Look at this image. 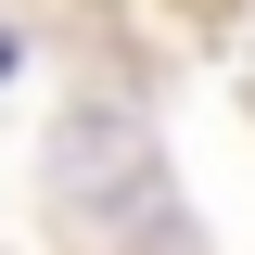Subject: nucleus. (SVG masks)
<instances>
[{
	"label": "nucleus",
	"mask_w": 255,
	"mask_h": 255,
	"mask_svg": "<svg viewBox=\"0 0 255 255\" xmlns=\"http://www.w3.org/2000/svg\"><path fill=\"white\" fill-rule=\"evenodd\" d=\"M0 77H13V26H0Z\"/></svg>",
	"instance_id": "nucleus-1"
}]
</instances>
